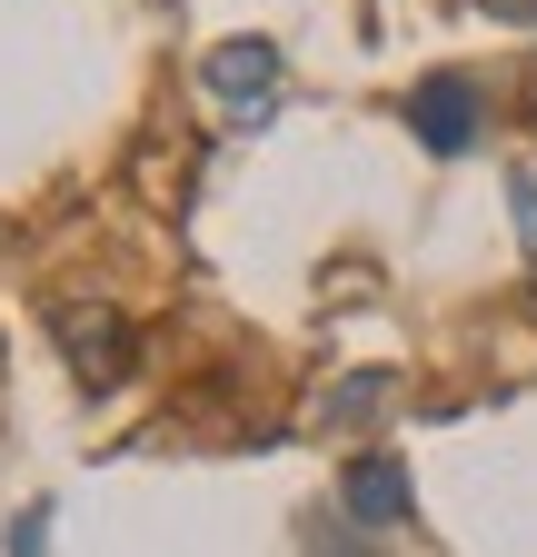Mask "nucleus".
<instances>
[{"label": "nucleus", "mask_w": 537, "mask_h": 557, "mask_svg": "<svg viewBox=\"0 0 537 557\" xmlns=\"http://www.w3.org/2000/svg\"><path fill=\"white\" fill-rule=\"evenodd\" d=\"M50 338H60V359L80 369V388H120L140 369V329L110 299H50Z\"/></svg>", "instance_id": "obj_1"}, {"label": "nucleus", "mask_w": 537, "mask_h": 557, "mask_svg": "<svg viewBox=\"0 0 537 557\" xmlns=\"http://www.w3.org/2000/svg\"><path fill=\"white\" fill-rule=\"evenodd\" d=\"M339 518H349V528H369V537L409 528V518H419V487H409V458H388V448H359V458L339 468Z\"/></svg>", "instance_id": "obj_2"}, {"label": "nucleus", "mask_w": 537, "mask_h": 557, "mask_svg": "<svg viewBox=\"0 0 537 557\" xmlns=\"http://www.w3.org/2000/svg\"><path fill=\"white\" fill-rule=\"evenodd\" d=\"M478 120H488V100H478L467 70H428V81L409 90V129H419V150H438V160L478 150Z\"/></svg>", "instance_id": "obj_3"}, {"label": "nucleus", "mask_w": 537, "mask_h": 557, "mask_svg": "<svg viewBox=\"0 0 537 557\" xmlns=\"http://www.w3.org/2000/svg\"><path fill=\"white\" fill-rule=\"evenodd\" d=\"M199 81H210L220 100H268L279 90V50L268 40H220L210 60H199Z\"/></svg>", "instance_id": "obj_4"}, {"label": "nucleus", "mask_w": 537, "mask_h": 557, "mask_svg": "<svg viewBox=\"0 0 537 557\" xmlns=\"http://www.w3.org/2000/svg\"><path fill=\"white\" fill-rule=\"evenodd\" d=\"M388 398H398V369H359V379H339V388L309 408V429H319V438H349V429H369Z\"/></svg>", "instance_id": "obj_5"}, {"label": "nucleus", "mask_w": 537, "mask_h": 557, "mask_svg": "<svg viewBox=\"0 0 537 557\" xmlns=\"http://www.w3.org/2000/svg\"><path fill=\"white\" fill-rule=\"evenodd\" d=\"M40 518H50V508H21V557H50V537H40Z\"/></svg>", "instance_id": "obj_6"}, {"label": "nucleus", "mask_w": 537, "mask_h": 557, "mask_svg": "<svg viewBox=\"0 0 537 557\" xmlns=\"http://www.w3.org/2000/svg\"><path fill=\"white\" fill-rule=\"evenodd\" d=\"M478 11H488V21H517V30H527V21H537V0H478Z\"/></svg>", "instance_id": "obj_7"}]
</instances>
